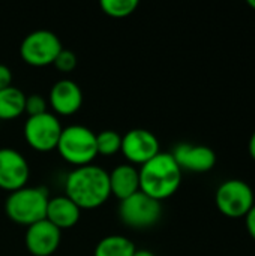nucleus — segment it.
Here are the masks:
<instances>
[{
	"instance_id": "nucleus-1",
	"label": "nucleus",
	"mask_w": 255,
	"mask_h": 256,
	"mask_svg": "<svg viewBox=\"0 0 255 256\" xmlns=\"http://www.w3.org/2000/svg\"><path fill=\"white\" fill-rule=\"evenodd\" d=\"M66 196L81 208L92 210L102 206L111 195L108 172L96 165L75 168L65 182Z\"/></svg>"
},
{
	"instance_id": "nucleus-2",
	"label": "nucleus",
	"mask_w": 255,
	"mask_h": 256,
	"mask_svg": "<svg viewBox=\"0 0 255 256\" xmlns=\"http://www.w3.org/2000/svg\"><path fill=\"white\" fill-rule=\"evenodd\" d=\"M140 190L156 201L174 195L182 183V170L171 153H158L138 171Z\"/></svg>"
},
{
	"instance_id": "nucleus-3",
	"label": "nucleus",
	"mask_w": 255,
	"mask_h": 256,
	"mask_svg": "<svg viewBox=\"0 0 255 256\" xmlns=\"http://www.w3.org/2000/svg\"><path fill=\"white\" fill-rule=\"evenodd\" d=\"M50 196L44 188H21L11 192L6 200V214L11 220L30 226L47 216Z\"/></svg>"
},
{
	"instance_id": "nucleus-4",
	"label": "nucleus",
	"mask_w": 255,
	"mask_h": 256,
	"mask_svg": "<svg viewBox=\"0 0 255 256\" xmlns=\"http://www.w3.org/2000/svg\"><path fill=\"white\" fill-rule=\"evenodd\" d=\"M56 148L60 156L72 165H90V162L98 156L96 134L81 124L63 128Z\"/></svg>"
},
{
	"instance_id": "nucleus-5",
	"label": "nucleus",
	"mask_w": 255,
	"mask_h": 256,
	"mask_svg": "<svg viewBox=\"0 0 255 256\" xmlns=\"http://www.w3.org/2000/svg\"><path fill=\"white\" fill-rule=\"evenodd\" d=\"M215 202L224 216L230 219L245 218L254 207V192L246 182L230 178L216 189Z\"/></svg>"
},
{
	"instance_id": "nucleus-6",
	"label": "nucleus",
	"mask_w": 255,
	"mask_h": 256,
	"mask_svg": "<svg viewBox=\"0 0 255 256\" xmlns=\"http://www.w3.org/2000/svg\"><path fill=\"white\" fill-rule=\"evenodd\" d=\"M162 214L161 202L143 194L135 192L129 198L120 201L119 216L122 222L135 230H144L153 226Z\"/></svg>"
},
{
	"instance_id": "nucleus-7",
	"label": "nucleus",
	"mask_w": 255,
	"mask_h": 256,
	"mask_svg": "<svg viewBox=\"0 0 255 256\" xmlns=\"http://www.w3.org/2000/svg\"><path fill=\"white\" fill-rule=\"evenodd\" d=\"M62 50V42L53 32L35 30L23 39L20 56L32 66H47L54 63Z\"/></svg>"
},
{
	"instance_id": "nucleus-8",
	"label": "nucleus",
	"mask_w": 255,
	"mask_h": 256,
	"mask_svg": "<svg viewBox=\"0 0 255 256\" xmlns=\"http://www.w3.org/2000/svg\"><path fill=\"white\" fill-rule=\"evenodd\" d=\"M63 128L59 118L51 112L29 117L24 124V138L27 144L38 152H50L57 147Z\"/></svg>"
},
{
	"instance_id": "nucleus-9",
	"label": "nucleus",
	"mask_w": 255,
	"mask_h": 256,
	"mask_svg": "<svg viewBox=\"0 0 255 256\" xmlns=\"http://www.w3.org/2000/svg\"><path fill=\"white\" fill-rule=\"evenodd\" d=\"M120 150L129 162L144 165L159 153V141L147 129H132L122 136Z\"/></svg>"
},
{
	"instance_id": "nucleus-10",
	"label": "nucleus",
	"mask_w": 255,
	"mask_h": 256,
	"mask_svg": "<svg viewBox=\"0 0 255 256\" xmlns=\"http://www.w3.org/2000/svg\"><path fill=\"white\" fill-rule=\"evenodd\" d=\"M29 164L14 148H0V188L9 192L26 186L29 180Z\"/></svg>"
},
{
	"instance_id": "nucleus-11",
	"label": "nucleus",
	"mask_w": 255,
	"mask_h": 256,
	"mask_svg": "<svg viewBox=\"0 0 255 256\" xmlns=\"http://www.w3.org/2000/svg\"><path fill=\"white\" fill-rule=\"evenodd\" d=\"M62 240V231L47 219L39 220L26 231V248L33 256L53 255Z\"/></svg>"
},
{
	"instance_id": "nucleus-12",
	"label": "nucleus",
	"mask_w": 255,
	"mask_h": 256,
	"mask_svg": "<svg viewBox=\"0 0 255 256\" xmlns=\"http://www.w3.org/2000/svg\"><path fill=\"white\" fill-rule=\"evenodd\" d=\"M171 154L180 170H186L191 172H207L213 170L216 164V154L207 146H194L183 142L179 144Z\"/></svg>"
},
{
	"instance_id": "nucleus-13",
	"label": "nucleus",
	"mask_w": 255,
	"mask_h": 256,
	"mask_svg": "<svg viewBox=\"0 0 255 256\" xmlns=\"http://www.w3.org/2000/svg\"><path fill=\"white\" fill-rule=\"evenodd\" d=\"M50 104L60 116L75 114L83 104V92L72 80H60L50 90Z\"/></svg>"
},
{
	"instance_id": "nucleus-14",
	"label": "nucleus",
	"mask_w": 255,
	"mask_h": 256,
	"mask_svg": "<svg viewBox=\"0 0 255 256\" xmlns=\"http://www.w3.org/2000/svg\"><path fill=\"white\" fill-rule=\"evenodd\" d=\"M80 212H81L80 207L74 204L66 195L54 196V198H50L48 201L45 219L62 231L66 228H72L78 222Z\"/></svg>"
},
{
	"instance_id": "nucleus-15",
	"label": "nucleus",
	"mask_w": 255,
	"mask_h": 256,
	"mask_svg": "<svg viewBox=\"0 0 255 256\" xmlns=\"http://www.w3.org/2000/svg\"><path fill=\"white\" fill-rule=\"evenodd\" d=\"M110 192L120 201L140 190V176L134 165H119L110 174Z\"/></svg>"
},
{
	"instance_id": "nucleus-16",
	"label": "nucleus",
	"mask_w": 255,
	"mask_h": 256,
	"mask_svg": "<svg viewBox=\"0 0 255 256\" xmlns=\"http://www.w3.org/2000/svg\"><path fill=\"white\" fill-rule=\"evenodd\" d=\"M26 94L11 86L0 90V120H12L24 112Z\"/></svg>"
},
{
	"instance_id": "nucleus-17",
	"label": "nucleus",
	"mask_w": 255,
	"mask_h": 256,
	"mask_svg": "<svg viewBox=\"0 0 255 256\" xmlns=\"http://www.w3.org/2000/svg\"><path fill=\"white\" fill-rule=\"evenodd\" d=\"M135 250L129 238L123 236H108L96 244L95 256H132Z\"/></svg>"
},
{
	"instance_id": "nucleus-18",
	"label": "nucleus",
	"mask_w": 255,
	"mask_h": 256,
	"mask_svg": "<svg viewBox=\"0 0 255 256\" xmlns=\"http://www.w3.org/2000/svg\"><path fill=\"white\" fill-rule=\"evenodd\" d=\"M138 8V0H102L101 9L113 18H125L134 14Z\"/></svg>"
},
{
	"instance_id": "nucleus-19",
	"label": "nucleus",
	"mask_w": 255,
	"mask_h": 256,
	"mask_svg": "<svg viewBox=\"0 0 255 256\" xmlns=\"http://www.w3.org/2000/svg\"><path fill=\"white\" fill-rule=\"evenodd\" d=\"M120 147H122V136L116 130H102L96 135L98 154L113 156L117 152H120Z\"/></svg>"
},
{
	"instance_id": "nucleus-20",
	"label": "nucleus",
	"mask_w": 255,
	"mask_h": 256,
	"mask_svg": "<svg viewBox=\"0 0 255 256\" xmlns=\"http://www.w3.org/2000/svg\"><path fill=\"white\" fill-rule=\"evenodd\" d=\"M60 72H72L77 66V56L71 50H62L53 63Z\"/></svg>"
},
{
	"instance_id": "nucleus-21",
	"label": "nucleus",
	"mask_w": 255,
	"mask_h": 256,
	"mask_svg": "<svg viewBox=\"0 0 255 256\" xmlns=\"http://www.w3.org/2000/svg\"><path fill=\"white\" fill-rule=\"evenodd\" d=\"M24 112L29 114V117L39 116L47 112V100L41 94H30L26 98V108Z\"/></svg>"
},
{
	"instance_id": "nucleus-22",
	"label": "nucleus",
	"mask_w": 255,
	"mask_h": 256,
	"mask_svg": "<svg viewBox=\"0 0 255 256\" xmlns=\"http://www.w3.org/2000/svg\"><path fill=\"white\" fill-rule=\"evenodd\" d=\"M12 86V72L6 64L0 63V90Z\"/></svg>"
},
{
	"instance_id": "nucleus-23",
	"label": "nucleus",
	"mask_w": 255,
	"mask_h": 256,
	"mask_svg": "<svg viewBox=\"0 0 255 256\" xmlns=\"http://www.w3.org/2000/svg\"><path fill=\"white\" fill-rule=\"evenodd\" d=\"M245 224H246L248 234L255 240V204L254 207L248 212V214L245 216Z\"/></svg>"
},
{
	"instance_id": "nucleus-24",
	"label": "nucleus",
	"mask_w": 255,
	"mask_h": 256,
	"mask_svg": "<svg viewBox=\"0 0 255 256\" xmlns=\"http://www.w3.org/2000/svg\"><path fill=\"white\" fill-rule=\"evenodd\" d=\"M248 150H249V154L251 158L255 160V130L252 132L251 138H249V144H248Z\"/></svg>"
},
{
	"instance_id": "nucleus-25",
	"label": "nucleus",
	"mask_w": 255,
	"mask_h": 256,
	"mask_svg": "<svg viewBox=\"0 0 255 256\" xmlns=\"http://www.w3.org/2000/svg\"><path fill=\"white\" fill-rule=\"evenodd\" d=\"M132 256H156L153 252L150 250H146V249H140V250H135V254Z\"/></svg>"
},
{
	"instance_id": "nucleus-26",
	"label": "nucleus",
	"mask_w": 255,
	"mask_h": 256,
	"mask_svg": "<svg viewBox=\"0 0 255 256\" xmlns=\"http://www.w3.org/2000/svg\"><path fill=\"white\" fill-rule=\"evenodd\" d=\"M246 3H248V6H249V8H252V9L255 10V0H248Z\"/></svg>"
}]
</instances>
